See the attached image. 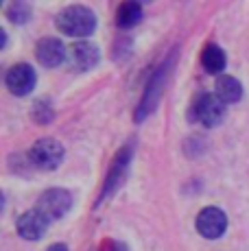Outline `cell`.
<instances>
[{
  "label": "cell",
  "instance_id": "1",
  "mask_svg": "<svg viewBox=\"0 0 249 251\" xmlns=\"http://www.w3.org/2000/svg\"><path fill=\"white\" fill-rule=\"evenodd\" d=\"M57 28L70 37H88L97 28V16H94L92 9L73 4L57 16Z\"/></svg>",
  "mask_w": 249,
  "mask_h": 251
},
{
  "label": "cell",
  "instance_id": "2",
  "mask_svg": "<svg viewBox=\"0 0 249 251\" xmlns=\"http://www.w3.org/2000/svg\"><path fill=\"white\" fill-rule=\"evenodd\" d=\"M171 61H173V55H171L169 59H166L164 64H162L160 68L151 75L145 94H142V100H140V105H138V109H136V116H133V118H136V123L145 120L147 116H149L153 109L157 107L160 96H162V90H164V83H166V76H169V70H171Z\"/></svg>",
  "mask_w": 249,
  "mask_h": 251
},
{
  "label": "cell",
  "instance_id": "3",
  "mask_svg": "<svg viewBox=\"0 0 249 251\" xmlns=\"http://www.w3.org/2000/svg\"><path fill=\"white\" fill-rule=\"evenodd\" d=\"M28 160H31L33 166L42 168V171H55L61 164V160H64V147L57 140L44 138L31 147Z\"/></svg>",
  "mask_w": 249,
  "mask_h": 251
},
{
  "label": "cell",
  "instance_id": "4",
  "mask_svg": "<svg viewBox=\"0 0 249 251\" xmlns=\"http://www.w3.org/2000/svg\"><path fill=\"white\" fill-rule=\"evenodd\" d=\"M70 207H73V195L68 190H64V188H50L37 201V210L50 221L61 219Z\"/></svg>",
  "mask_w": 249,
  "mask_h": 251
},
{
  "label": "cell",
  "instance_id": "5",
  "mask_svg": "<svg viewBox=\"0 0 249 251\" xmlns=\"http://www.w3.org/2000/svg\"><path fill=\"white\" fill-rule=\"evenodd\" d=\"M193 112H195V120H199L201 125H205V127H217L223 120L225 103L217 94H201L197 99V103H195Z\"/></svg>",
  "mask_w": 249,
  "mask_h": 251
},
{
  "label": "cell",
  "instance_id": "6",
  "mask_svg": "<svg viewBox=\"0 0 249 251\" xmlns=\"http://www.w3.org/2000/svg\"><path fill=\"white\" fill-rule=\"evenodd\" d=\"M197 229L203 238H221L227 229V216L221 207H203L197 216Z\"/></svg>",
  "mask_w": 249,
  "mask_h": 251
},
{
  "label": "cell",
  "instance_id": "7",
  "mask_svg": "<svg viewBox=\"0 0 249 251\" xmlns=\"http://www.w3.org/2000/svg\"><path fill=\"white\" fill-rule=\"evenodd\" d=\"M129 160H131V147H124L121 153L116 155L112 168H109L107 177H105V183H103V190H100V197H99V203L114 195V192L121 188V183L124 181V173H127V166H129Z\"/></svg>",
  "mask_w": 249,
  "mask_h": 251
},
{
  "label": "cell",
  "instance_id": "8",
  "mask_svg": "<svg viewBox=\"0 0 249 251\" xmlns=\"http://www.w3.org/2000/svg\"><path fill=\"white\" fill-rule=\"evenodd\" d=\"M35 81H37L35 70L28 64H16L13 68H9L7 76H4L7 90L16 96H26L28 92L35 88Z\"/></svg>",
  "mask_w": 249,
  "mask_h": 251
},
{
  "label": "cell",
  "instance_id": "9",
  "mask_svg": "<svg viewBox=\"0 0 249 251\" xmlns=\"http://www.w3.org/2000/svg\"><path fill=\"white\" fill-rule=\"evenodd\" d=\"M50 225V219H46L40 210H28L25 214L18 219L16 227H18V234L26 240H40L42 236L46 234V227Z\"/></svg>",
  "mask_w": 249,
  "mask_h": 251
},
{
  "label": "cell",
  "instance_id": "10",
  "mask_svg": "<svg viewBox=\"0 0 249 251\" xmlns=\"http://www.w3.org/2000/svg\"><path fill=\"white\" fill-rule=\"evenodd\" d=\"M99 48L92 42H76L75 46H70L68 50V64L70 68L76 72H88L90 68H94L99 61Z\"/></svg>",
  "mask_w": 249,
  "mask_h": 251
},
{
  "label": "cell",
  "instance_id": "11",
  "mask_svg": "<svg viewBox=\"0 0 249 251\" xmlns=\"http://www.w3.org/2000/svg\"><path fill=\"white\" fill-rule=\"evenodd\" d=\"M35 55H37V61L42 66H46V68H55L64 59H68V52H66L61 40H57V37H44V40H40Z\"/></svg>",
  "mask_w": 249,
  "mask_h": 251
},
{
  "label": "cell",
  "instance_id": "12",
  "mask_svg": "<svg viewBox=\"0 0 249 251\" xmlns=\"http://www.w3.org/2000/svg\"><path fill=\"white\" fill-rule=\"evenodd\" d=\"M217 96L223 100V103H236L243 96V85L238 79L229 75H223L217 79Z\"/></svg>",
  "mask_w": 249,
  "mask_h": 251
},
{
  "label": "cell",
  "instance_id": "13",
  "mask_svg": "<svg viewBox=\"0 0 249 251\" xmlns=\"http://www.w3.org/2000/svg\"><path fill=\"white\" fill-rule=\"evenodd\" d=\"M201 64H203L205 72L219 75V72L225 70V52L217 44H208L201 52Z\"/></svg>",
  "mask_w": 249,
  "mask_h": 251
},
{
  "label": "cell",
  "instance_id": "14",
  "mask_svg": "<svg viewBox=\"0 0 249 251\" xmlns=\"http://www.w3.org/2000/svg\"><path fill=\"white\" fill-rule=\"evenodd\" d=\"M142 20V7L140 2H123L116 11V24L121 28H131Z\"/></svg>",
  "mask_w": 249,
  "mask_h": 251
},
{
  "label": "cell",
  "instance_id": "15",
  "mask_svg": "<svg viewBox=\"0 0 249 251\" xmlns=\"http://www.w3.org/2000/svg\"><path fill=\"white\" fill-rule=\"evenodd\" d=\"M7 16H9V20L25 24L28 20V16H31V7H28L26 2H13L11 7L7 9Z\"/></svg>",
  "mask_w": 249,
  "mask_h": 251
},
{
  "label": "cell",
  "instance_id": "16",
  "mask_svg": "<svg viewBox=\"0 0 249 251\" xmlns=\"http://www.w3.org/2000/svg\"><path fill=\"white\" fill-rule=\"evenodd\" d=\"M100 251H129V249H127V245L118 243V240H105Z\"/></svg>",
  "mask_w": 249,
  "mask_h": 251
},
{
  "label": "cell",
  "instance_id": "17",
  "mask_svg": "<svg viewBox=\"0 0 249 251\" xmlns=\"http://www.w3.org/2000/svg\"><path fill=\"white\" fill-rule=\"evenodd\" d=\"M46 251H68V247H66L64 243H55V245H50Z\"/></svg>",
  "mask_w": 249,
  "mask_h": 251
}]
</instances>
